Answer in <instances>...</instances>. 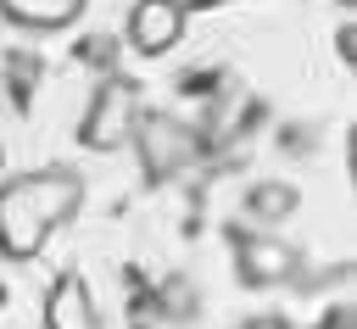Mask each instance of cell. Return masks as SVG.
<instances>
[{
    "mask_svg": "<svg viewBox=\"0 0 357 329\" xmlns=\"http://www.w3.org/2000/svg\"><path fill=\"white\" fill-rule=\"evenodd\" d=\"M89 184L73 167H39V173H17L0 184V257L28 262L50 245L56 229L73 223V212L84 206Z\"/></svg>",
    "mask_w": 357,
    "mask_h": 329,
    "instance_id": "cell-1",
    "label": "cell"
},
{
    "mask_svg": "<svg viewBox=\"0 0 357 329\" xmlns=\"http://www.w3.org/2000/svg\"><path fill=\"white\" fill-rule=\"evenodd\" d=\"M134 123H139V89H134V78H100L95 84V95H89V106H84V117H78V145L84 151H123L128 145V134H134Z\"/></svg>",
    "mask_w": 357,
    "mask_h": 329,
    "instance_id": "cell-2",
    "label": "cell"
},
{
    "mask_svg": "<svg viewBox=\"0 0 357 329\" xmlns=\"http://www.w3.org/2000/svg\"><path fill=\"white\" fill-rule=\"evenodd\" d=\"M301 245L279 240L273 229H245L234 234V273L245 290H279V284H296L301 279Z\"/></svg>",
    "mask_w": 357,
    "mask_h": 329,
    "instance_id": "cell-3",
    "label": "cell"
},
{
    "mask_svg": "<svg viewBox=\"0 0 357 329\" xmlns=\"http://www.w3.org/2000/svg\"><path fill=\"white\" fill-rule=\"evenodd\" d=\"M184 28H190V6L184 0H134L128 22H123V39H128L134 56L156 61L184 39Z\"/></svg>",
    "mask_w": 357,
    "mask_h": 329,
    "instance_id": "cell-4",
    "label": "cell"
},
{
    "mask_svg": "<svg viewBox=\"0 0 357 329\" xmlns=\"http://www.w3.org/2000/svg\"><path fill=\"white\" fill-rule=\"evenodd\" d=\"M128 139H139V151H145V167H151V178H167V173H178V162H184V134L173 128V117H156V112H139V123H134V134Z\"/></svg>",
    "mask_w": 357,
    "mask_h": 329,
    "instance_id": "cell-5",
    "label": "cell"
},
{
    "mask_svg": "<svg viewBox=\"0 0 357 329\" xmlns=\"http://www.w3.org/2000/svg\"><path fill=\"white\" fill-rule=\"evenodd\" d=\"M89 0H0V17L22 33H61L84 17Z\"/></svg>",
    "mask_w": 357,
    "mask_h": 329,
    "instance_id": "cell-6",
    "label": "cell"
},
{
    "mask_svg": "<svg viewBox=\"0 0 357 329\" xmlns=\"http://www.w3.org/2000/svg\"><path fill=\"white\" fill-rule=\"evenodd\" d=\"M240 212H245L251 229H279V223H290V217L301 212V195H296V184H284V178H262V184L245 190Z\"/></svg>",
    "mask_w": 357,
    "mask_h": 329,
    "instance_id": "cell-7",
    "label": "cell"
},
{
    "mask_svg": "<svg viewBox=\"0 0 357 329\" xmlns=\"http://www.w3.org/2000/svg\"><path fill=\"white\" fill-rule=\"evenodd\" d=\"M234 329H290V318H284V312H251V318H240Z\"/></svg>",
    "mask_w": 357,
    "mask_h": 329,
    "instance_id": "cell-8",
    "label": "cell"
},
{
    "mask_svg": "<svg viewBox=\"0 0 357 329\" xmlns=\"http://www.w3.org/2000/svg\"><path fill=\"white\" fill-rule=\"evenodd\" d=\"M335 50H340V61H357V22H346L335 33Z\"/></svg>",
    "mask_w": 357,
    "mask_h": 329,
    "instance_id": "cell-9",
    "label": "cell"
}]
</instances>
